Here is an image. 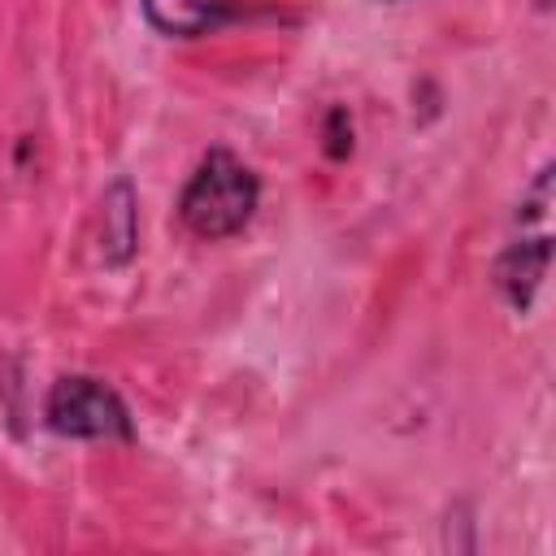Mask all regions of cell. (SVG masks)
<instances>
[{
	"label": "cell",
	"instance_id": "obj_1",
	"mask_svg": "<svg viewBox=\"0 0 556 556\" xmlns=\"http://www.w3.org/2000/svg\"><path fill=\"white\" fill-rule=\"evenodd\" d=\"M256 204H261L256 169L230 148H208L178 191V222L195 239L217 243V239L239 235L252 222Z\"/></svg>",
	"mask_w": 556,
	"mask_h": 556
},
{
	"label": "cell",
	"instance_id": "obj_2",
	"mask_svg": "<svg viewBox=\"0 0 556 556\" xmlns=\"http://www.w3.org/2000/svg\"><path fill=\"white\" fill-rule=\"evenodd\" d=\"M43 421L61 439H104V443H130L135 417L117 387L91 374H61L48 387Z\"/></svg>",
	"mask_w": 556,
	"mask_h": 556
},
{
	"label": "cell",
	"instance_id": "obj_3",
	"mask_svg": "<svg viewBox=\"0 0 556 556\" xmlns=\"http://www.w3.org/2000/svg\"><path fill=\"white\" fill-rule=\"evenodd\" d=\"M547 261H552V235H526L513 239L500 256H495V291L504 295V304L513 313H530L543 278H547Z\"/></svg>",
	"mask_w": 556,
	"mask_h": 556
},
{
	"label": "cell",
	"instance_id": "obj_4",
	"mask_svg": "<svg viewBox=\"0 0 556 556\" xmlns=\"http://www.w3.org/2000/svg\"><path fill=\"white\" fill-rule=\"evenodd\" d=\"M143 22L165 39H195L226 26L239 9L230 0H139Z\"/></svg>",
	"mask_w": 556,
	"mask_h": 556
},
{
	"label": "cell",
	"instance_id": "obj_5",
	"mask_svg": "<svg viewBox=\"0 0 556 556\" xmlns=\"http://www.w3.org/2000/svg\"><path fill=\"white\" fill-rule=\"evenodd\" d=\"M139 243V208H135V191L126 178L109 182L104 200H100V252L109 265H126L135 256Z\"/></svg>",
	"mask_w": 556,
	"mask_h": 556
},
{
	"label": "cell",
	"instance_id": "obj_6",
	"mask_svg": "<svg viewBox=\"0 0 556 556\" xmlns=\"http://www.w3.org/2000/svg\"><path fill=\"white\" fill-rule=\"evenodd\" d=\"M547 4H552V0H539V9H547Z\"/></svg>",
	"mask_w": 556,
	"mask_h": 556
}]
</instances>
